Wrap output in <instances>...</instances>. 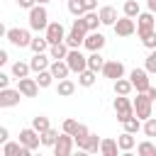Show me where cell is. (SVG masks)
Instances as JSON below:
<instances>
[{
    "label": "cell",
    "mask_w": 156,
    "mask_h": 156,
    "mask_svg": "<svg viewBox=\"0 0 156 156\" xmlns=\"http://www.w3.org/2000/svg\"><path fill=\"white\" fill-rule=\"evenodd\" d=\"M56 93H58V98H71V95L76 93V83H73L71 78H63V80H58Z\"/></svg>",
    "instance_id": "23"
},
{
    "label": "cell",
    "mask_w": 156,
    "mask_h": 156,
    "mask_svg": "<svg viewBox=\"0 0 156 156\" xmlns=\"http://www.w3.org/2000/svg\"><path fill=\"white\" fill-rule=\"evenodd\" d=\"M98 12H100V20H102V24H110V27H115V22L119 20V17H117V10H115L112 5H102Z\"/></svg>",
    "instance_id": "19"
},
{
    "label": "cell",
    "mask_w": 156,
    "mask_h": 156,
    "mask_svg": "<svg viewBox=\"0 0 156 156\" xmlns=\"http://www.w3.org/2000/svg\"><path fill=\"white\" fill-rule=\"evenodd\" d=\"M73 146H76V139H73V134H66V132H61V134H58V141L54 144V154H56V156H68V154L73 151Z\"/></svg>",
    "instance_id": "9"
},
{
    "label": "cell",
    "mask_w": 156,
    "mask_h": 156,
    "mask_svg": "<svg viewBox=\"0 0 156 156\" xmlns=\"http://www.w3.org/2000/svg\"><path fill=\"white\" fill-rule=\"evenodd\" d=\"M68 51H71V46H68L66 41H58V44H51V46H49V56H51L54 61L66 58V56H68Z\"/></svg>",
    "instance_id": "20"
},
{
    "label": "cell",
    "mask_w": 156,
    "mask_h": 156,
    "mask_svg": "<svg viewBox=\"0 0 156 156\" xmlns=\"http://www.w3.org/2000/svg\"><path fill=\"white\" fill-rule=\"evenodd\" d=\"M146 7H149L154 15H156V0H146Z\"/></svg>",
    "instance_id": "49"
},
{
    "label": "cell",
    "mask_w": 156,
    "mask_h": 156,
    "mask_svg": "<svg viewBox=\"0 0 156 156\" xmlns=\"http://www.w3.org/2000/svg\"><path fill=\"white\" fill-rule=\"evenodd\" d=\"M105 41H107V39H105V34H100V32L95 29V32H88V37H85V44H83V46H85L88 51H100V49L105 46Z\"/></svg>",
    "instance_id": "16"
},
{
    "label": "cell",
    "mask_w": 156,
    "mask_h": 156,
    "mask_svg": "<svg viewBox=\"0 0 156 156\" xmlns=\"http://www.w3.org/2000/svg\"><path fill=\"white\" fill-rule=\"evenodd\" d=\"M115 115H117L119 122L129 119V117L134 115V100H129L127 95H117V98H115Z\"/></svg>",
    "instance_id": "3"
},
{
    "label": "cell",
    "mask_w": 156,
    "mask_h": 156,
    "mask_svg": "<svg viewBox=\"0 0 156 156\" xmlns=\"http://www.w3.org/2000/svg\"><path fill=\"white\" fill-rule=\"evenodd\" d=\"M151 98L146 95V93H136V98H134V115L144 122V119H149L151 117Z\"/></svg>",
    "instance_id": "4"
},
{
    "label": "cell",
    "mask_w": 156,
    "mask_h": 156,
    "mask_svg": "<svg viewBox=\"0 0 156 156\" xmlns=\"http://www.w3.org/2000/svg\"><path fill=\"white\" fill-rule=\"evenodd\" d=\"M22 98L24 95L20 93V88H0V107H15Z\"/></svg>",
    "instance_id": "8"
},
{
    "label": "cell",
    "mask_w": 156,
    "mask_h": 156,
    "mask_svg": "<svg viewBox=\"0 0 156 156\" xmlns=\"http://www.w3.org/2000/svg\"><path fill=\"white\" fill-rule=\"evenodd\" d=\"M132 90H134L132 80H127V78H117L115 80V95H129Z\"/></svg>",
    "instance_id": "28"
},
{
    "label": "cell",
    "mask_w": 156,
    "mask_h": 156,
    "mask_svg": "<svg viewBox=\"0 0 156 156\" xmlns=\"http://www.w3.org/2000/svg\"><path fill=\"white\" fill-rule=\"evenodd\" d=\"M105 78H110V80H117V78H122L124 76V63L122 61H105V66H102V71H100Z\"/></svg>",
    "instance_id": "13"
},
{
    "label": "cell",
    "mask_w": 156,
    "mask_h": 156,
    "mask_svg": "<svg viewBox=\"0 0 156 156\" xmlns=\"http://www.w3.org/2000/svg\"><path fill=\"white\" fill-rule=\"evenodd\" d=\"M100 141H102V139H98V134H88L85 141H83L78 149L85 151V154H95V151H100Z\"/></svg>",
    "instance_id": "21"
},
{
    "label": "cell",
    "mask_w": 156,
    "mask_h": 156,
    "mask_svg": "<svg viewBox=\"0 0 156 156\" xmlns=\"http://www.w3.org/2000/svg\"><path fill=\"white\" fill-rule=\"evenodd\" d=\"M122 124H124V132H132V134L141 132V127H144V124H141V119H139V117H134V115H132L129 119H124Z\"/></svg>",
    "instance_id": "33"
},
{
    "label": "cell",
    "mask_w": 156,
    "mask_h": 156,
    "mask_svg": "<svg viewBox=\"0 0 156 156\" xmlns=\"http://www.w3.org/2000/svg\"><path fill=\"white\" fill-rule=\"evenodd\" d=\"M49 27V12H46V7L44 5H34L32 10H29V29H34V32H44Z\"/></svg>",
    "instance_id": "1"
},
{
    "label": "cell",
    "mask_w": 156,
    "mask_h": 156,
    "mask_svg": "<svg viewBox=\"0 0 156 156\" xmlns=\"http://www.w3.org/2000/svg\"><path fill=\"white\" fill-rule=\"evenodd\" d=\"M51 56H46V54H34L32 56V61H29V66H32V71L34 73H39V71H46L49 66H51Z\"/></svg>",
    "instance_id": "17"
},
{
    "label": "cell",
    "mask_w": 156,
    "mask_h": 156,
    "mask_svg": "<svg viewBox=\"0 0 156 156\" xmlns=\"http://www.w3.org/2000/svg\"><path fill=\"white\" fill-rule=\"evenodd\" d=\"M146 95H149L151 100H156V88H154V85H149V90H146Z\"/></svg>",
    "instance_id": "48"
},
{
    "label": "cell",
    "mask_w": 156,
    "mask_h": 156,
    "mask_svg": "<svg viewBox=\"0 0 156 156\" xmlns=\"http://www.w3.org/2000/svg\"><path fill=\"white\" fill-rule=\"evenodd\" d=\"M144 68H146L149 73H156V49H151V51H149V56H146V63H144Z\"/></svg>",
    "instance_id": "40"
},
{
    "label": "cell",
    "mask_w": 156,
    "mask_h": 156,
    "mask_svg": "<svg viewBox=\"0 0 156 156\" xmlns=\"http://www.w3.org/2000/svg\"><path fill=\"white\" fill-rule=\"evenodd\" d=\"M49 71L54 73V78H58V80H63V78H68V73H71V66L66 63V58H61V61H51V66H49Z\"/></svg>",
    "instance_id": "18"
},
{
    "label": "cell",
    "mask_w": 156,
    "mask_h": 156,
    "mask_svg": "<svg viewBox=\"0 0 156 156\" xmlns=\"http://www.w3.org/2000/svg\"><path fill=\"white\" fill-rule=\"evenodd\" d=\"M117 151H119L117 139H102L100 141V154L102 156H117Z\"/></svg>",
    "instance_id": "24"
},
{
    "label": "cell",
    "mask_w": 156,
    "mask_h": 156,
    "mask_svg": "<svg viewBox=\"0 0 156 156\" xmlns=\"http://www.w3.org/2000/svg\"><path fill=\"white\" fill-rule=\"evenodd\" d=\"M102 66H105V58L100 56V51H90V56H88V68L90 71H102Z\"/></svg>",
    "instance_id": "27"
},
{
    "label": "cell",
    "mask_w": 156,
    "mask_h": 156,
    "mask_svg": "<svg viewBox=\"0 0 156 156\" xmlns=\"http://www.w3.org/2000/svg\"><path fill=\"white\" fill-rule=\"evenodd\" d=\"M95 78H98V73H95V71H90V68H85V71H80V73H78V85L90 88V85H95Z\"/></svg>",
    "instance_id": "26"
},
{
    "label": "cell",
    "mask_w": 156,
    "mask_h": 156,
    "mask_svg": "<svg viewBox=\"0 0 156 156\" xmlns=\"http://www.w3.org/2000/svg\"><path fill=\"white\" fill-rule=\"evenodd\" d=\"M37 83H39V88H49L51 83H54V73L46 68V71H39L37 73Z\"/></svg>",
    "instance_id": "34"
},
{
    "label": "cell",
    "mask_w": 156,
    "mask_h": 156,
    "mask_svg": "<svg viewBox=\"0 0 156 156\" xmlns=\"http://www.w3.org/2000/svg\"><path fill=\"white\" fill-rule=\"evenodd\" d=\"M141 132H144L146 136H156V117H149V119H144V127H141Z\"/></svg>",
    "instance_id": "38"
},
{
    "label": "cell",
    "mask_w": 156,
    "mask_h": 156,
    "mask_svg": "<svg viewBox=\"0 0 156 156\" xmlns=\"http://www.w3.org/2000/svg\"><path fill=\"white\" fill-rule=\"evenodd\" d=\"M44 37L49 39V44H58V41H66V29L61 22H49V27L44 29Z\"/></svg>",
    "instance_id": "11"
},
{
    "label": "cell",
    "mask_w": 156,
    "mask_h": 156,
    "mask_svg": "<svg viewBox=\"0 0 156 156\" xmlns=\"http://www.w3.org/2000/svg\"><path fill=\"white\" fill-rule=\"evenodd\" d=\"M141 44H144L146 49H156V29H154V32H149V34L141 39Z\"/></svg>",
    "instance_id": "42"
},
{
    "label": "cell",
    "mask_w": 156,
    "mask_h": 156,
    "mask_svg": "<svg viewBox=\"0 0 156 156\" xmlns=\"http://www.w3.org/2000/svg\"><path fill=\"white\" fill-rule=\"evenodd\" d=\"M66 63L71 66V71H73V73H80V71H85V68H88V56H83V54H80V49H71V51H68V56H66Z\"/></svg>",
    "instance_id": "7"
},
{
    "label": "cell",
    "mask_w": 156,
    "mask_h": 156,
    "mask_svg": "<svg viewBox=\"0 0 156 156\" xmlns=\"http://www.w3.org/2000/svg\"><path fill=\"white\" fill-rule=\"evenodd\" d=\"M10 61V56H7V51L5 49H0V63H7Z\"/></svg>",
    "instance_id": "47"
},
{
    "label": "cell",
    "mask_w": 156,
    "mask_h": 156,
    "mask_svg": "<svg viewBox=\"0 0 156 156\" xmlns=\"http://www.w3.org/2000/svg\"><path fill=\"white\" fill-rule=\"evenodd\" d=\"M17 5H20V7H24V10H32V7L37 5V0H17Z\"/></svg>",
    "instance_id": "44"
},
{
    "label": "cell",
    "mask_w": 156,
    "mask_h": 156,
    "mask_svg": "<svg viewBox=\"0 0 156 156\" xmlns=\"http://www.w3.org/2000/svg\"><path fill=\"white\" fill-rule=\"evenodd\" d=\"M10 80H12V78H10L7 73H0V88H10Z\"/></svg>",
    "instance_id": "45"
},
{
    "label": "cell",
    "mask_w": 156,
    "mask_h": 156,
    "mask_svg": "<svg viewBox=\"0 0 156 156\" xmlns=\"http://www.w3.org/2000/svg\"><path fill=\"white\" fill-rule=\"evenodd\" d=\"M5 37H7V41L12 44V46H29L32 44V34H29V29H22V27H10L7 32H5Z\"/></svg>",
    "instance_id": "2"
},
{
    "label": "cell",
    "mask_w": 156,
    "mask_h": 156,
    "mask_svg": "<svg viewBox=\"0 0 156 156\" xmlns=\"http://www.w3.org/2000/svg\"><path fill=\"white\" fill-rule=\"evenodd\" d=\"M154 24H156L154 12H151V10H149V12H141V15L136 17V34H139V39H144L149 32H154Z\"/></svg>",
    "instance_id": "6"
},
{
    "label": "cell",
    "mask_w": 156,
    "mask_h": 156,
    "mask_svg": "<svg viewBox=\"0 0 156 156\" xmlns=\"http://www.w3.org/2000/svg\"><path fill=\"white\" fill-rule=\"evenodd\" d=\"M37 2H39V5H46V2H51V0H37Z\"/></svg>",
    "instance_id": "50"
},
{
    "label": "cell",
    "mask_w": 156,
    "mask_h": 156,
    "mask_svg": "<svg viewBox=\"0 0 156 156\" xmlns=\"http://www.w3.org/2000/svg\"><path fill=\"white\" fill-rule=\"evenodd\" d=\"M7 136H10V134H7V127H0V141H2V144L7 141Z\"/></svg>",
    "instance_id": "46"
},
{
    "label": "cell",
    "mask_w": 156,
    "mask_h": 156,
    "mask_svg": "<svg viewBox=\"0 0 156 156\" xmlns=\"http://www.w3.org/2000/svg\"><path fill=\"white\" fill-rule=\"evenodd\" d=\"M83 20H85V24H88V32H95V29L102 24V20H100V12H98V10L85 12V15H83Z\"/></svg>",
    "instance_id": "25"
},
{
    "label": "cell",
    "mask_w": 156,
    "mask_h": 156,
    "mask_svg": "<svg viewBox=\"0 0 156 156\" xmlns=\"http://www.w3.org/2000/svg\"><path fill=\"white\" fill-rule=\"evenodd\" d=\"M88 134H90V129H88L85 124H78V129H76V134H73V139H76V144L80 146V144L85 141V136H88Z\"/></svg>",
    "instance_id": "39"
},
{
    "label": "cell",
    "mask_w": 156,
    "mask_h": 156,
    "mask_svg": "<svg viewBox=\"0 0 156 156\" xmlns=\"http://www.w3.org/2000/svg\"><path fill=\"white\" fill-rule=\"evenodd\" d=\"M117 144H119V151H132L134 146H136V139H134V134L132 132H122L119 136H117Z\"/></svg>",
    "instance_id": "22"
},
{
    "label": "cell",
    "mask_w": 156,
    "mask_h": 156,
    "mask_svg": "<svg viewBox=\"0 0 156 156\" xmlns=\"http://www.w3.org/2000/svg\"><path fill=\"white\" fill-rule=\"evenodd\" d=\"M49 46H51V44H49V39H46V37H34V39H32V44H29V49H32L34 54H44Z\"/></svg>",
    "instance_id": "29"
},
{
    "label": "cell",
    "mask_w": 156,
    "mask_h": 156,
    "mask_svg": "<svg viewBox=\"0 0 156 156\" xmlns=\"http://www.w3.org/2000/svg\"><path fill=\"white\" fill-rule=\"evenodd\" d=\"M32 149L24 146L22 141H5L2 144V156H29Z\"/></svg>",
    "instance_id": "15"
},
{
    "label": "cell",
    "mask_w": 156,
    "mask_h": 156,
    "mask_svg": "<svg viewBox=\"0 0 156 156\" xmlns=\"http://www.w3.org/2000/svg\"><path fill=\"white\" fill-rule=\"evenodd\" d=\"M29 71H32V66L24 63V61H15V63H12V76H15V78H27Z\"/></svg>",
    "instance_id": "30"
},
{
    "label": "cell",
    "mask_w": 156,
    "mask_h": 156,
    "mask_svg": "<svg viewBox=\"0 0 156 156\" xmlns=\"http://www.w3.org/2000/svg\"><path fill=\"white\" fill-rule=\"evenodd\" d=\"M68 12H71L73 17H83V15H85L83 0H68Z\"/></svg>",
    "instance_id": "37"
},
{
    "label": "cell",
    "mask_w": 156,
    "mask_h": 156,
    "mask_svg": "<svg viewBox=\"0 0 156 156\" xmlns=\"http://www.w3.org/2000/svg\"><path fill=\"white\" fill-rule=\"evenodd\" d=\"M78 124H80V122H76V119H63V124H61V132H66V134H76Z\"/></svg>",
    "instance_id": "41"
},
{
    "label": "cell",
    "mask_w": 156,
    "mask_h": 156,
    "mask_svg": "<svg viewBox=\"0 0 156 156\" xmlns=\"http://www.w3.org/2000/svg\"><path fill=\"white\" fill-rule=\"evenodd\" d=\"M56 141H58V129L51 127V129H46V132L41 134V146H51V149H54Z\"/></svg>",
    "instance_id": "32"
},
{
    "label": "cell",
    "mask_w": 156,
    "mask_h": 156,
    "mask_svg": "<svg viewBox=\"0 0 156 156\" xmlns=\"http://www.w3.org/2000/svg\"><path fill=\"white\" fill-rule=\"evenodd\" d=\"M83 7H85V12L98 10V0H83Z\"/></svg>",
    "instance_id": "43"
},
{
    "label": "cell",
    "mask_w": 156,
    "mask_h": 156,
    "mask_svg": "<svg viewBox=\"0 0 156 156\" xmlns=\"http://www.w3.org/2000/svg\"><path fill=\"white\" fill-rule=\"evenodd\" d=\"M136 32V22H134V17H119L117 22H115V34L117 37H132Z\"/></svg>",
    "instance_id": "10"
},
{
    "label": "cell",
    "mask_w": 156,
    "mask_h": 156,
    "mask_svg": "<svg viewBox=\"0 0 156 156\" xmlns=\"http://www.w3.org/2000/svg\"><path fill=\"white\" fill-rule=\"evenodd\" d=\"M122 10H124V15H127V17H139V15H141V10H139V2H136V0H127Z\"/></svg>",
    "instance_id": "36"
},
{
    "label": "cell",
    "mask_w": 156,
    "mask_h": 156,
    "mask_svg": "<svg viewBox=\"0 0 156 156\" xmlns=\"http://www.w3.org/2000/svg\"><path fill=\"white\" fill-rule=\"evenodd\" d=\"M20 141L34 151V149H39V144H41V134H39L34 127H24V129L20 132Z\"/></svg>",
    "instance_id": "12"
},
{
    "label": "cell",
    "mask_w": 156,
    "mask_h": 156,
    "mask_svg": "<svg viewBox=\"0 0 156 156\" xmlns=\"http://www.w3.org/2000/svg\"><path fill=\"white\" fill-rule=\"evenodd\" d=\"M32 127H34L39 134H44L46 129H51V124H49V117H46V115H37V117L32 119Z\"/></svg>",
    "instance_id": "31"
},
{
    "label": "cell",
    "mask_w": 156,
    "mask_h": 156,
    "mask_svg": "<svg viewBox=\"0 0 156 156\" xmlns=\"http://www.w3.org/2000/svg\"><path fill=\"white\" fill-rule=\"evenodd\" d=\"M136 154H139V156H156V144L141 141V144H136Z\"/></svg>",
    "instance_id": "35"
},
{
    "label": "cell",
    "mask_w": 156,
    "mask_h": 156,
    "mask_svg": "<svg viewBox=\"0 0 156 156\" xmlns=\"http://www.w3.org/2000/svg\"><path fill=\"white\" fill-rule=\"evenodd\" d=\"M17 88H20V93L24 95V98H37V93H39V83H37V78H17Z\"/></svg>",
    "instance_id": "14"
},
{
    "label": "cell",
    "mask_w": 156,
    "mask_h": 156,
    "mask_svg": "<svg viewBox=\"0 0 156 156\" xmlns=\"http://www.w3.org/2000/svg\"><path fill=\"white\" fill-rule=\"evenodd\" d=\"M129 80H132V85L136 88V93H146L149 85H151V80H149V71H146V68H134V71L129 73Z\"/></svg>",
    "instance_id": "5"
}]
</instances>
